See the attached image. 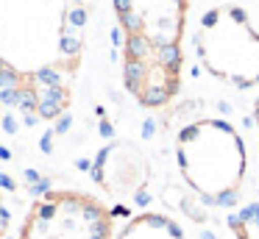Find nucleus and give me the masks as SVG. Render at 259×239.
<instances>
[{"label": "nucleus", "mask_w": 259, "mask_h": 239, "mask_svg": "<svg viewBox=\"0 0 259 239\" xmlns=\"http://www.w3.org/2000/svg\"><path fill=\"white\" fill-rule=\"evenodd\" d=\"M114 217L103 200L75 189L45 192L20 228V239H114Z\"/></svg>", "instance_id": "39448f33"}, {"label": "nucleus", "mask_w": 259, "mask_h": 239, "mask_svg": "<svg viewBox=\"0 0 259 239\" xmlns=\"http://www.w3.org/2000/svg\"><path fill=\"white\" fill-rule=\"evenodd\" d=\"M195 56L226 86H259V31L242 6L220 3L203 11L195 28Z\"/></svg>", "instance_id": "20e7f679"}, {"label": "nucleus", "mask_w": 259, "mask_h": 239, "mask_svg": "<svg viewBox=\"0 0 259 239\" xmlns=\"http://www.w3.org/2000/svg\"><path fill=\"white\" fill-rule=\"evenodd\" d=\"M95 0H0V72L45 117L67 106Z\"/></svg>", "instance_id": "f257e3e1"}, {"label": "nucleus", "mask_w": 259, "mask_h": 239, "mask_svg": "<svg viewBox=\"0 0 259 239\" xmlns=\"http://www.w3.org/2000/svg\"><path fill=\"white\" fill-rule=\"evenodd\" d=\"M253 117H256V125H259V103H256V109H253Z\"/></svg>", "instance_id": "6e6552de"}, {"label": "nucleus", "mask_w": 259, "mask_h": 239, "mask_svg": "<svg viewBox=\"0 0 259 239\" xmlns=\"http://www.w3.org/2000/svg\"><path fill=\"white\" fill-rule=\"evenodd\" d=\"M176 164L203 203L229 206L245 183L248 150L229 120L201 117L187 122L176 136Z\"/></svg>", "instance_id": "7ed1b4c3"}, {"label": "nucleus", "mask_w": 259, "mask_h": 239, "mask_svg": "<svg viewBox=\"0 0 259 239\" xmlns=\"http://www.w3.org/2000/svg\"><path fill=\"white\" fill-rule=\"evenodd\" d=\"M123 31V83L145 109L179 94L184 67L187 0H112Z\"/></svg>", "instance_id": "f03ea898"}, {"label": "nucleus", "mask_w": 259, "mask_h": 239, "mask_svg": "<svg viewBox=\"0 0 259 239\" xmlns=\"http://www.w3.org/2000/svg\"><path fill=\"white\" fill-rule=\"evenodd\" d=\"M117 175H125L128 195H134L137 189H142L148 181V161L131 142L109 145L95 161V181H101V186L106 189V192L117 183Z\"/></svg>", "instance_id": "423d86ee"}, {"label": "nucleus", "mask_w": 259, "mask_h": 239, "mask_svg": "<svg viewBox=\"0 0 259 239\" xmlns=\"http://www.w3.org/2000/svg\"><path fill=\"white\" fill-rule=\"evenodd\" d=\"M114 239H187V233L162 211H140L114 231Z\"/></svg>", "instance_id": "0eeeda50"}]
</instances>
